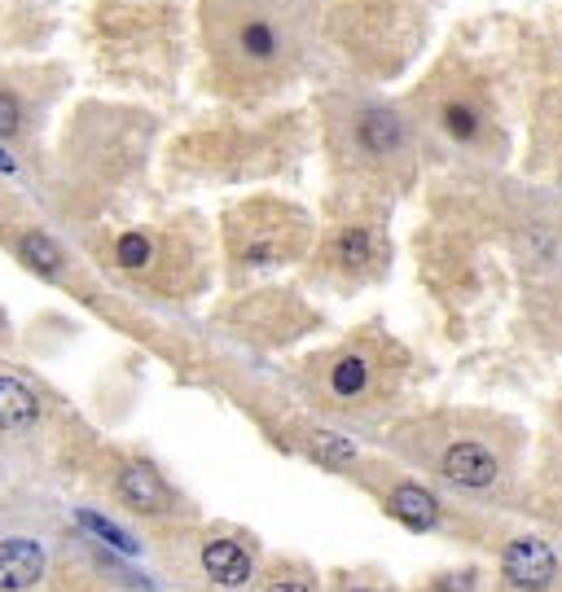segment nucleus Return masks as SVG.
I'll return each instance as SVG.
<instances>
[{"instance_id":"f257e3e1","label":"nucleus","mask_w":562,"mask_h":592,"mask_svg":"<svg viewBox=\"0 0 562 592\" xmlns=\"http://www.w3.org/2000/svg\"><path fill=\"white\" fill-rule=\"evenodd\" d=\"M502 567H506V580L524 592H546L550 580H554V571H559L554 549L541 545V540H515V545H506Z\"/></svg>"},{"instance_id":"f03ea898","label":"nucleus","mask_w":562,"mask_h":592,"mask_svg":"<svg viewBox=\"0 0 562 592\" xmlns=\"http://www.w3.org/2000/svg\"><path fill=\"white\" fill-rule=\"evenodd\" d=\"M233 44H238V53H242L246 62L268 66V62H277V57H282L286 35H282V26H277L268 13L246 9V13L238 18V26H233Z\"/></svg>"},{"instance_id":"7ed1b4c3","label":"nucleus","mask_w":562,"mask_h":592,"mask_svg":"<svg viewBox=\"0 0 562 592\" xmlns=\"http://www.w3.org/2000/svg\"><path fill=\"white\" fill-rule=\"evenodd\" d=\"M440 474L458 487H488L497 479V457H493V448L466 439V443H453L440 457Z\"/></svg>"},{"instance_id":"20e7f679","label":"nucleus","mask_w":562,"mask_h":592,"mask_svg":"<svg viewBox=\"0 0 562 592\" xmlns=\"http://www.w3.org/2000/svg\"><path fill=\"white\" fill-rule=\"evenodd\" d=\"M44 575V549L31 540H4L0 545V589L22 592Z\"/></svg>"},{"instance_id":"39448f33","label":"nucleus","mask_w":562,"mask_h":592,"mask_svg":"<svg viewBox=\"0 0 562 592\" xmlns=\"http://www.w3.org/2000/svg\"><path fill=\"white\" fill-rule=\"evenodd\" d=\"M119 496H123L136 514H158V509H167V487H163V479L154 474V465H145V461H132V465L119 470Z\"/></svg>"},{"instance_id":"423d86ee","label":"nucleus","mask_w":562,"mask_h":592,"mask_svg":"<svg viewBox=\"0 0 562 592\" xmlns=\"http://www.w3.org/2000/svg\"><path fill=\"white\" fill-rule=\"evenodd\" d=\"M356 141H361L365 154L387 158V154H396L405 145V123H400L396 110H365L356 119Z\"/></svg>"},{"instance_id":"0eeeda50","label":"nucleus","mask_w":562,"mask_h":592,"mask_svg":"<svg viewBox=\"0 0 562 592\" xmlns=\"http://www.w3.org/2000/svg\"><path fill=\"white\" fill-rule=\"evenodd\" d=\"M202 571H207L220 589H242L255 567H251V553H246L242 545H233V540H211V545L202 549Z\"/></svg>"},{"instance_id":"6e6552de","label":"nucleus","mask_w":562,"mask_h":592,"mask_svg":"<svg viewBox=\"0 0 562 592\" xmlns=\"http://www.w3.org/2000/svg\"><path fill=\"white\" fill-rule=\"evenodd\" d=\"M387 514L400 518V523L414 527V531H431V527L440 523L436 496H431L427 487H418V483H400V487L387 496Z\"/></svg>"},{"instance_id":"1a4fd4ad","label":"nucleus","mask_w":562,"mask_h":592,"mask_svg":"<svg viewBox=\"0 0 562 592\" xmlns=\"http://www.w3.org/2000/svg\"><path fill=\"white\" fill-rule=\"evenodd\" d=\"M35 395L18 382V377H0V426L4 430H22L35 421Z\"/></svg>"},{"instance_id":"9d476101","label":"nucleus","mask_w":562,"mask_h":592,"mask_svg":"<svg viewBox=\"0 0 562 592\" xmlns=\"http://www.w3.org/2000/svg\"><path fill=\"white\" fill-rule=\"evenodd\" d=\"M18 255H22L35 273H44V277H57V273H62V251H57L44 233H26V238L18 242Z\"/></svg>"},{"instance_id":"9b49d317","label":"nucleus","mask_w":562,"mask_h":592,"mask_svg":"<svg viewBox=\"0 0 562 592\" xmlns=\"http://www.w3.org/2000/svg\"><path fill=\"white\" fill-rule=\"evenodd\" d=\"M365 382H370V369H365V360H361V355H343V360L334 364L330 386H334L339 395H361V391H365Z\"/></svg>"},{"instance_id":"f8f14e48","label":"nucleus","mask_w":562,"mask_h":592,"mask_svg":"<svg viewBox=\"0 0 562 592\" xmlns=\"http://www.w3.org/2000/svg\"><path fill=\"white\" fill-rule=\"evenodd\" d=\"M444 128H449V136H458V141H475L480 114H475L466 101H449V106H444Z\"/></svg>"},{"instance_id":"ddd939ff","label":"nucleus","mask_w":562,"mask_h":592,"mask_svg":"<svg viewBox=\"0 0 562 592\" xmlns=\"http://www.w3.org/2000/svg\"><path fill=\"white\" fill-rule=\"evenodd\" d=\"M79 523H84V527H88V531H92L97 540H106V545H114L119 553H136V540H132V536H123V531H119L114 523H106L101 514H88V509H84V514H79Z\"/></svg>"},{"instance_id":"4468645a","label":"nucleus","mask_w":562,"mask_h":592,"mask_svg":"<svg viewBox=\"0 0 562 592\" xmlns=\"http://www.w3.org/2000/svg\"><path fill=\"white\" fill-rule=\"evenodd\" d=\"M339 260H343L348 268H361V264L370 260V233H365V229L339 233Z\"/></svg>"},{"instance_id":"2eb2a0df","label":"nucleus","mask_w":562,"mask_h":592,"mask_svg":"<svg viewBox=\"0 0 562 592\" xmlns=\"http://www.w3.org/2000/svg\"><path fill=\"white\" fill-rule=\"evenodd\" d=\"M312 452L321 457V461H330V465H348V461H356V448L348 443V439H339V435H317L312 439Z\"/></svg>"},{"instance_id":"dca6fc26","label":"nucleus","mask_w":562,"mask_h":592,"mask_svg":"<svg viewBox=\"0 0 562 592\" xmlns=\"http://www.w3.org/2000/svg\"><path fill=\"white\" fill-rule=\"evenodd\" d=\"M114 260H119L123 268H141V264H150V238H141V233H128V238H119V246H114Z\"/></svg>"},{"instance_id":"f3484780","label":"nucleus","mask_w":562,"mask_h":592,"mask_svg":"<svg viewBox=\"0 0 562 592\" xmlns=\"http://www.w3.org/2000/svg\"><path fill=\"white\" fill-rule=\"evenodd\" d=\"M18 123H22V106H18V97H13V92H0V136H13Z\"/></svg>"},{"instance_id":"a211bd4d","label":"nucleus","mask_w":562,"mask_h":592,"mask_svg":"<svg viewBox=\"0 0 562 592\" xmlns=\"http://www.w3.org/2000/svg\"><path fill=\"white\" fill-rule=\"evenodd\" d=\"M475 589V575L471 571H462V575H444V580H436V592H471Z\"/></svg>"},{"instance_id":"6ab92c4d","label":"nucleus","mask_w":562,"mask_h":592,"mask_svg":"<svg viewBox=\"0 0 562 592\" xmlns=\"http://www.w3.org/2000/svg\"><path fill=\"white\" fill-rule=\"evenodd\" d=\"M268 592H312L308 584H299V580H282V584H273Z\"/></svg>"},{"instance_id":"aec40b11","label":"nucleus","mask_w":562,"mask_h":592,"mask_svg":"<svg viewBox=\"0 0 562 592\" xmlns=\"http://www.w3.org/2000/svg\"><path fill=\"white\" fill-rule=\"evenodd\" d=\"M0 172H13V158H9L4 150H0Z\"/></svg>"},{"instance_id":"412c9836","label":"nucleus","mask_w":562,"mask_h":592,"mask_svg":"<svg viewBox=\"0 0 562 592\" xmlns=\"http://www.w3.org/2000/svg\"><path fill=\"white\" fill-rule=\"evenodd\" d=\"M352 592H370V589H352Z\"/></svg>"}]
</instances>
